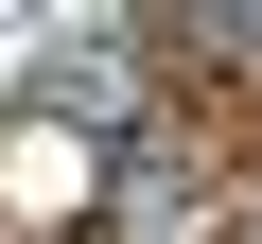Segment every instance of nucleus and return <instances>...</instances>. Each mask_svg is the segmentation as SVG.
<instances>
[{
	"mask_svg": "<svg viewBox=\"0 0 262 244\" xmlns=\"http://www.w3.org/2000/svg\"><path fill=\"white\" fill-rule=\"evenodd\" d=\"M0 209H105V157L70 140V122H18V175H0Z\"/></svg>",
	"mask_w": 262,
	"mask_h": 244,
	"instance_id": "f257e3e1",
	"label": "nucleus"
}]
</instances>
